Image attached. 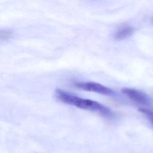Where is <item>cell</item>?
I'll list each match as a JSON object with an SVG mask.
<instances>
[{
  "label": "cell",
  "instance_id": "obj_5",
  "mask_svg": "<svg viewBox=\"0 0 153 153\" xmlns=\"http://www.w3.org/2000/svg\"><path fill=\"white\" fill-rule=\"evenodd\" d=\"M139 110L140 112L147 117L153 126V111L146 108H139Z\"/></svg>",
  "mask_w": 153,
  "mask_h": 153
},
{
  "label": "cell",
  "instance_id": "obj_6",
  "mask_svg": "<svg viewBox=\"0 0 153 153\" xmlns=\"http://www.w3.org/2000/svg\"><path fill=\"white\" fill-rule=\"evenodd\" d=\"M12 33L9 30H1L0 33L1 39H5L11 37Z\"/></svg>",
  "mask_w": 153,
  "mask_h": 153
},
{
  "label": "cell",
  "instance_id": "obj_4",
  "mask_svg": "<svg viewBox=\"0 0 153 153\" xmlns=\"http://www.w3.org/2000/svg\"><path fill=\"white\" fill-rule=\"evenodd\" d=\"M134 32V28L128 25H124L120 27L114 34V39L117 41H121L130 37Z\"/></svg>",
  "mask_w": 153,
  "mask_h": 153
},
{
  "label": "cell",
  "instance_id": "obj_1",
  "mask_svg": "<svg viewBox=\"0 0 153 153\" xmlns=\"http://www.w3.org/2000/svg\"><path fill=\"white\" fill-rule=\"evenodd\" d=\"M55 94L57 99L63 103L106 117H111L113 115V112L108 107L97 101L79 97L62 89H57Z\"/></svg>",
  "mask_w": 153,
  "mask_h": 153
},
{
  "label": "cell",
  "instance_id": "obj_3",
  "mask_svg": "<svg viewBox=\"0 0 153 153\" xmlns=\"http://www.w3.org/2000/svg\"><path fill=\"white\" fill-rule=\"evenodd\" d=\"M74 85L76 88H78V89L93 92L100 94L111 96L114 95L115 93V92L111 88L96 82H74Z\"/></svg>",
  "mask_w": 153,
  "mask_h": 153
},
{
  "label": "cell",
  "instance_id": "obj_2",
  "mask_svg": "<svg viewBox=\"0 0 153 153\" xmlns=\"http://www.w3.org/2000/svg\"><path fill=\"white\" fill-rule=\"evenodd\" d=\"M121 91L132 102L139 106V108H146L150 105L151 99L149 96L140 90L124 87Z\"/></svg>",
  "mask_w": 153,
  "mask_h": 153
}]
</instances>
